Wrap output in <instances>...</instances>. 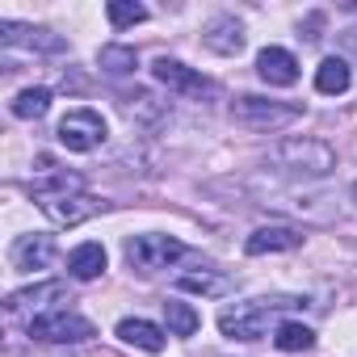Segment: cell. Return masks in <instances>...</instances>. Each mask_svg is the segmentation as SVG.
Listing matches in <instances>:
<instances>
[{"mask_svg": "<svg viewBox=\"0 0 357 357\" xmlns=\"http://www.w3.org/2000/svg\"><path fill=\"white\" fill-rule=\"evenodd\" d=\"M269 164L290 176H328L336 168V151L319 139H282L269 151Z\"/></svg>", "mask_w": 357, "mask_h": 357, "instance_id": "obj_1", "label": "cell"}, {"mask_svg": "<svg viewBox=\"0 0 357 357\" xmlns=\"http://www.w3.org/2000/svg\"><path fill=\"white\" fill-rule=\"evenodd\" d=\"M278 307H298V298H282V303H269V298H252V303H236L219 315V328L223 336L231 340H261L265 328H269V315Z\"/></svg>", "mask_w": 357, "mask_h": 357, "instance_id": "obj_2", "label": "cell"}, {"mask_svg": "<svg viewBox=\"0 0 357 357\" xmlns=\"http://www.w3.org/2000/svg\"><path fill=\"white\" fill-rule=\"evenodd\" d=\"M185 257V244L181 240H172V236H130L126 240V265L135 273H155V269H168L172 261H181Z\"/></svg>", "mask_w": 357, "mask_h": 357, "instance_id": "obj_3", "label": "cell"}, {"mask_svg": "<svg viewBox=\"0 0 357 357\" xmlns=\"http://www.w3.org/2000/svg\"><path fill=\"white\" fill-rule=\"evenodd\" d=\"M298 114H303L298 105L269 101V97H252V93H244V97L231 101V118L240 126H248V130H278V126H290Z\"/></svg>", "mask_w": 357, "mask_h": 357, "instance_id": "obj_4", "label": "cell"}, {"mask_svg": "<svg viewBox=\"0 0 357 357\" xmlns=\"http://www.w3.org/2000/svg\"><path fill=\"white\" fill-rule=\"evenodd\" d=\"M151 76H155L168 93L185 97V101H215V97H219V84H215V80L198 76L194 68L176 63V59H155V63H151Z\"/></svg>", "mask_w": 357, "mask_h": 357, "instance_id": "obj_5", "label": "cell"}, {"mask_svg": "<svg viewBox=\"0 0 357 357\" xmlns=\"http://www.w3.org/2000/svg\"><path fill=\"white\" fill-rule=\"evenodd\" d=\"M26 332H30V340H43V344H80V340L93 336V324L84 315H76V311L63 307V311H51V315L30 319Z\"/></svg>", "mask_w": 357, "mask_h": 357, "instance_id": "obj_6", "label": "cell"}, {"mask_svg": "<svg viewBox=\"0 0 357 357\" xmlns=\"http://www.w3.org/2000/svg\"><path fill=\"white\" fill-rule=\"evenodd\" d=\"M55 135H59V143L68 151H97L109 130H105V118L97 109H72V114L59 118V130Z\"/></svg>", "mask_w": 357, "mask_h": 357, "instance_id": "obj_7", "label": "cell"}, {"mask_svg": "<svg viewBox=\"0 0 357 357\" xmlns=\"http://www.w3.org/2000/svg\"><path fill=\"white\" fill-rule=\"evenodd\" d=\"M55 303H72L63 282H38V286H30V290H17V294H9V303H5V307H9V315H13V319H22V315L38 319V315L63 311V307H55ZM30 319H26V324H30Z\"/></svg>", "mask_w": 357, "mask_h": 357, "instance_id": "obj_8", "label": "cell"}, {"mask_svg": "<svg viewBox=\"0 0 357 357\" xmlns=\"http://www.w3.org/2000/svg\"><path fill=\"white\" fill-rule=\"evenodd\" d=\"M38 206H43V211H47V219H51V223H59V227H76V223H84V219H93V215H101V211H105V202H101V198H93V194L43 198Z\"/></svg>", "mask_w": 357, "mask_h": 357, "instance_id": "obj_9", "label": "cell"}, {"mask_svg": "<svg viewBox=\"0 0 357 357\" xmlns=\"http://www.w3.org/2000/svg\"><path fill=\"white\" fill-rule=\"evenodd\" d=\"M9 261H13V269H22V273L47 269V265L55 261V236H43V231H34V236H17Z\"/></svg>", "mask_w": 357, "mask_h": 357, "instance_id": "obj_10", "label": "cell"}, {"mask_svg": "<svg viewBox=\"0 0 357 357\" xmlns=\"http://www.w3.org/2000/svg\"><path fill=\"white\" fill-rule=\"evenodd\" d=\"M257 72H261L265 84L290 89V84L298 80V59H294L290 51H282V47H265V51L257 55Z\"/></svg>", "mask_w": 357, "mask_h": 357, "instance_id": "obj_11", "label": "cell"}, {"mask_svg": "<svg viewBox=\"0 0 357 357\" xmlns=\"http://www.w3.org/2000/svg\"><path fill=\"white\" fill-rule=\"evenodd\" d=\"M303 244V236L294 227H257L248 240H244V252L248 257H265V252H294Z\"/></svg>", "mask_w": 357, "mask_h": 357, "instance_id": "obj_12", "label": "cell"}, {"mask_svg": "<svg viewBox=\"0 0 357 357\" xmlns=\"http://www.w3.org/2000/svg\"><path fill=\"white\" fill-rule=\"evenodd\" d=\"M202 43L215 51V55H240L244 51V26L236 17H215L206 30H202Z\"/></svg>", "mask_w": 357, "mask_h": 357, "instance_id": "obj_13", "label": "cell"}, {"mask_svg": "<svg viewBox=\"0 0 357 357\" xmlns=\"http://www.w3.org/2000/svg\"><path fill=\"white\" fill-rule=\"evenodd\" d=\"M0 43L5 47H30V51H63V38H55L51 30H30L17 22H0Z\"/></svg>", "mask_w": 357, "mask_h": 357, "instance_id": "obj_14", "label": "cell"}, {"mask_svg": "<svg viewBox=\"0 0 357 357\" xmlns=\"http://www.w3.org/2000/svg\"><path fill=\"white\" fill-rule=\"evenodd\" d=\"M68 273L76 278V282H93V278H101L105 273V248L101 244H80V248H72V257H68Z\"/></svg>", "mask_w": 357, "mask_h": 357, "instance_id": "obj_15", "label": "cell"}, {"mask_svg": "<svg viewBox=\"0 0 357 357\" xmlns=\"http://www.w3.org/2000/svg\"><path fill=\"white\" fill-rule=\"evenodd\" d=\"M349 84H353V72H349V63L344 59H324L319 68H315V89L324 93V97H340V93H349Z\"/></svg>", "mask_w": 357, "mask_h": 357, "instance_id": "obj_16", "label": "cell"}, {"mask_svg": "<svg viewBox=\"0 0 357 357\" xmlns=\"http://www.w3.org/2000/svg\"><path fill=\"white\" fill-rule=\"evenodd\" d=\"M118 336H122L126 344L143 349V353H164V332H160L155 324H147V319H122V324H118Z\"/></svg>", "mask_w": 357, "mask_h": 357, "instance_id": "obj_17", "label": "cell"}, {"mask_svg": "<svg viewBox=\"0 0 357 357\" xmlns=\"http://www.w3.org/2000/svg\"><path fill=\"white\" fill-rule=\"evenodd\" d=\"M164 319H168V332L172 336H194L202 328V315L190 303H181V298H168L164 303Z\"/></svg>", "mask_w": 357, "mask_h": 357, "instance_id": "obj_18", "label": "cell"}, {"mask_svg": "<svg viewBox=\"0 0 357 357\" xmlns=\"http://www.w3.org/2000/svg\"><path fill=\"white\" fill-rule=\"evenodd\" d=\"M13 118H22V122H34V118H43L47 109H51V89H22L17 97H13Z\"/></svg>", "mask_w": 357, "mask_h": 357, "instance_id": "obj_19", "label": "cell"}, {"mask_svg": "<svg viewBox=\"0 0 357 357\" xmlns=\"http://www.w3.org/2000/svg\"><path fill=\"white\" fill-rule=\"evenodd\" d=\"M273 344H278L282 353H303V349H311V344H315V332H311L307 324H278Z\"/></svg>", "mask_w": 357, "mask_h": 357, "instance_id": "obj_20", "label": "cell"}, {"mask_svg": "<svg viewBox=\"0 0 357 357\" xmlns=\"http://www.w3.org/2000/svg\"><path fill=\"white\" fill-rule=\"evenodd\" d=\"M227 278L223 273H181V278H176V290H190V294H227Z\"/></svg>", "mask_w": 357, "mask_h": 357, "instance_id": "obj_21", "label": "cell"}, {"mask_svg": "<svg viewBox=\"0 0 357 357\" xmlns=\"http://www.w3.org/2000/svg\"><path fill=\"white\" fill-rule=\"evenodd\" d=\"M105 17H109L114 30H130V26H143V22H147V9L135 5V0H109V5H105Z\"/></svg>", "mask_w": 357, "mask_h": 357, "instance_id": "obj_22", "label": "cell"}, {"mask_svg": "<svg viewBox=\"0 0 357 357\" xmlns=\"http://www.w3.org/2000/svg\"><path fill=\"white\" fill-rule=\"evenodd\" d=\"M97 63H101V72H105V76H130V72L139 68V59H135V51H130V47H101Z\"/></svg>", "mask_w": 357, "mask_h": 357, "instance_id": "obj_23", "label": "cell"}, {"mask_svg": "<svg viewBox=\"0 0 357 357\" xmlns=\"http://www.w3.org/2000/svg\"><path fill=\"white\" fill-rule=\"evenodd\" d=\"M353 202H357V185H353Z\"/></svg>", "mask_w": 357, "mask_h": 357, "instance_id": "obj_24", "label": "cell"}]
</instances>
